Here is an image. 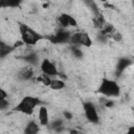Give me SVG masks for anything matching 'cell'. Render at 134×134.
<instances>
[{
    "label": "cell",
    "mask_w": 134,
    "mask_h": 134,
    "mask_svg": "<svg viewBox=\"0 0 134 134\" xmlns=\"http://www.w3.org/2000/svg\"><path fill=\"white\" fill-rule=\"evenodd\" d=\"M36 82L39 83V84H42L43 86H49L50 85V82H51V77L46 75V74H39L37 77H36Z\"/></svg>",
    "instance_id": "16"
},
{
    "label": "cell",
    "mask_w": 134,
    "mask_h": 134,
    "mask_svg": "<svg viewBox=\"0 0 134 134\" xmlns=\"http://www.w3.org/2000/svg\"><path fill=\"white\" fill-rule=\"evenodd\" d=\"M110 38H112V39H113L114 41H116V42H120V41L122 40L121 35H120L118 31H116V30H115V31H114V32H113V34L110 36Z\"/></svg>",
    "instance_id": "21"
},
{
    "label": "cell",
    "mask_w": 134,
    "mask_h": 134,
    "mask_svg": "<svg viewBox=\"0 0 134 134\" xmlns=\"http://www.w3.org/2000/svg\"><path fill=\"white\" fill-rule=\"evenodd\" d=\"M6 97H7V92L3 88H0V99H6Z\"/></svg>",
    "instance_id": "24"
},
{
    "label": "cell",
    "mask_w": 134,
    "mask_h": 134,
    "mask_svg": "<svg viewBox=\"0 0 134 134\" xmlns=\"http://www.w3.org/2000/svg\"><path fill=\"white\" fill-rule=\"evenodd\" d=\"M39 131H40L39 124L37 121H35V120H30L25 126V129H24L23 134H38Z\"/></svg>",
    "instance_id": "12"
},
{
    "label": "cell",
    "mask_w": 134,
    "mask_h": 134,
    "mask_svg": "<svg viewBox=\"0 0 134 134\" xmlns=\"http://www.w3.org/2000/svg\"><path fill=\"white\" fill-rule=\"evenodd\" d=\"M62 126H64V120L62 119V118H54V119H52L49 124H48V127H49V129L51 130V131H54V130H57L58 128H60V127H62Z\"/></svg>",
    "instance_id": "17"
},
{
    "label": "cell",
    "mask_w": 134,
    "mask_h": 134,
    "mask_svg": "<svg viewBox=\"0 0 134 134\" xmlns=\"http://www.w3.org/2000/svg\"><path fill=\"white\" fill-rule=\"evenodd\" d=\"M63 116H64V118H65V119L70 120V119H72L73 114H72L71 112H69V111H64V112H63Z\"/></svg>",
    "instance_id": "22"
},
{
    "label": "cell",
    "mask_w": 134,
    "mask_h": 134,
    "mask_svg": "<svg viewBox=\"0 0 134 134\" xmlns=\"http://www.w3.org/2000/svg\"><path fill=\"white\" fill-rule=\"evenodd\" d=\"M114 100H111V99H107V100H105V103H104V105H105V107L106 108H112L113 106H114Z\"/></svg>",
    "instance_id": "23"
},
{
    "label": "cell",
    "mask_w": 134,
    "mask_h": 134,
    "mask_svg": "<svg viewBox=\"0 0 134 134\" xmlns=\"http://www.w3.org/2000/svg\"><path fill=\"white\" fill-rule=\"evenodd\" d=\"M97 92L107 97H117L120 94V87L116 81L103 77Z\"/></svg>",
    "instance_id": "3"
},
{
    "label": "cell",
    "mask_w": 134,
    "mask_h": 134,
    "mask_svg": "<svg viewBox=\"0 0 134 134\" xmlns=\"http://www.w3.org/2000/svg\"><path fill=\"white\" fill-rule=\"evenodd\" d=\"M19 31L21 36V41L24 43V45L27 46H34L44 39V36L42 34L36 31L24 23L19 24Z\"/></svg>",
    "instance_id": "1"
},
{
    "label": "cell",
    "mask_w": 134,
    "mask_h": 134,
    "mask_svg": "<svg viewBox=\"0 0 134 134\" xmlns=\"http://www.w3.org/2000/svg\"><path fill=\"white\" fill-rule=\"evenodd\" d=\"M65 17H66V21H67L68 26H71V27H76L77 26V22L72 16H70L68 14H65Z\"/></svg>",
    "instance_id": "19"
},
{
    "label": "cell",
    "mask_w": 134,
    "mask_h": 134,
    "mask_svg": "<svg viewBox=\"0 0 134 134\" xmlns=\"http://www.w3.org/2000/svg\"><path fill=\"white\" fill-rule=\"evenodd\" d=\"M71 31L68 29H64V28H59L54 34L47 36L46 38L54 44H63V43H68L69 42V38L71 36Z\"/></svg>",
    "instance_id": "5"
},
{
    "label": "cell",
    "mask_w": 134,
    "mask_h": 134,
    "mask_svg": "<svg viewBox=\"0 0 134 134\" xmlns=\"http://www.w3.org/2000/svg\"><path fill=\"white\" fill-rule=\"evenodd\" d=\"M92 22H93L94 27H95V28H97V29H99V30H100V29H103V28H104V26L106 25L105 18H104V16H103L102 14L94 16V17H93V19H92Z\"/></svg>",
    "instance_id": "14"
},
{
    "label": "cell",
    "mask_w": 134,
    "mask_h": 134,
    "mask_svg": "<svg viewBox=\"0 0 134 134\" xmlns=\"http://www.w3.org/2000/svg\"><path fill=\"white\" fill-rule=\"evenodd\" d=\"M40 69L42 71L43 74H46L48 76H58L59 75V70L55 66V64H53L51 61H49L48 59H44L41 63H40Z\"/></svg>",
    "instance_id": "7"
},
{
    "label": "cell",
    "mask_w": 134,
    "mask_h": 134,
    "mask_svg": "<svg viewBox=\"0 0 134 134\" xmlns=\"http://www.w3.org/2000/svg\"><path fill=\"white\" fill-rule=\"evenodd\" d=\"M42 105V100L37 97V96H31V95H26L24 96L18 105L15 106L14 110L20 113H23L25 115H31L35 111V109L38 106Z\"/></svg>",
    "instance_id": "2"
},
{
    "label": "cell",
    "mask_w": 134,
    "mask_h": 134,
    "mask_svg": "<svg viewBox=\"0 0 134 134\" xmlns=\"http://www.w3.org/2000/svg\"><path fill=\"white\" fill-rule=\"evenodd\" d=\"M14 50H15V48H14L13 45H9V44L0 40V59L5 58L6 55H8Z\"/></svg>",
    "instance_id": "13"
},
{
    "label": "cell",
    "mask_w": 134,
    "mask_h": 134,
    "mask_svg": "<svg viewBox=\"0 0 134 134\" xmlns=\"http://www.w3.org/2000/svg\"><path fill=\"white\" fill-rule=\"evenodd\" d=\"M34 75H35L34 67L30 65H27V66H24L23 68H21V70L18 73V79L23 82H27V81L32 80Z\"/></svg>",
    "instance_id": "10"
},
{
    "label": "cell",
    "mask_w": 134,
    "mask_h": 134,
    "mask_svg": "<svg viewBox=\"0 0 134 134\" xmlns=\"http://www.w3.org/2000/svg\"><path fill=\"white\" fill-rule=\"evenodd\" d=\"M69 51L71 52V54L75 58V59H82L83 58V51L80 48V46H74V45H70L69 46Z\"/></svg>",
    "instance_id": "18"
},
{
    "label": "cell",
    "mask_w": 134,
    "mask_h": 134,
    "mask_svg": "<svg viewBox=\"0 0 134 134\" xmlns=\"http://www.w3.org/2000/svg\"><path fill=\"white\" fill-rule=\"evenodd\" d=\"M68 43L70 45H74V46L90 47L92 45V40H91L89 34L86 31H74L71 34Z\"/></svg>",
    "instance_id": "4"
},
{
    "label": "cell",
    "mask_w": 134,
    "mask_h": 134,
    "mask_svg": "<svg viewBox=\"0 0 134 134\" xmlns=\"http://www.w3.org/2000/svg\"><path fill=\"white\" fill-rule=\"evenodd\" d=\"M38 120H39V125L46 127L49 124V113H48V109L46 106L41 105L39 107L38 110Z\"/></svg>",
    "instance_id": "11"
},
{
    "label": "cell",
    "mask_w": 134,
    "mask_h": 134,
    "mask_svg": "<svg viewBox=\"0 0 134 134\" xmlns=\"http://www.w3.org/2000/svg\"><path fill=\"white\" fill-rule=\"evenodd\" d=\"M132 64H133V62L129 58H121V59H119L117 61V64H116V67H115V76L116 77L120 76V74H122L125 72V70L128 67H130Z\"/></svg>",
    "instance_id": "8"
},
{
    "label": "cell",
    "mask_w": 134,
    "mask_h": 134,
    "mask_svg": "<svg viewBox=\"0 0 134 134\" xmlns=\"http://www.w3.org/2000/svg\"><path fill=\"white\" fill-rule=\"evenodd\" d=\"M9 107V102L7 99H0V111H4Z\"/></svg>",
    "instance_id": "20"
},
{
    "label": "cell",
    "mask_w": 134,
    "mask_h": 134,
    "mask_svg": "<svg viewBox=\"0 0 134 134\" xmlns=\"http://www.w3.org/2000/svg\"><path fill=\"white\" fill-rule=\"evenodd\" d=\"M22 59H23L28 65H30V66H32V67H34V66H37V65L39 64V62H40L39 54H38L36 51L30 50V49H28L27 51L23 52Z\"/></svg>",
    "instance_id": "9"
},
{
    "label": "cell",
    "mask_w": 134,
    "mask_h": 134,
    "mask_svg": "<svg viewBox=\"0 0 134 134\" xmlns=\"http://www.w3.org/2000/svg\"><path fill=\"white\" fill-rule=\"evenodd\" d=\"M69 134H79V131L75 129H71V130H69Z\"/></svg>",
    "instance_id": "26"
},
{
    "label": "cell",
    "mask_w": 134,
    "mask_h": 134,
    "mask_svg": "<svg viewBox=\"0 0 134 134\" xmlns=\"http://www.w3.org/2000/svg\"><path fill=\"white\" fill-rule=\"evenodd\" d=\"M65 86H66L65 82L61 79H51V82L49 85V87L52 90H62L65 88Z\"/></svg>",
    "instance_id": "15"
},
{
    "label": "cell",
    "mask_w": 134,
    "mask_h": 134,
    "mask_svg": "<svg viewBox=\"0 0 134 134\" xmlns=\"http://www.w3.org/2000/svg\"><path fill=\"white\" fill-rule=\"evenodd\" d=\"M83 108H84L85 116L89 122H91V124H98L99 122L98 112H97V109L93 103L86 102V103H84Z\"/></svg>",
    "instance_id": "6"
},
{
    "label": "cell",
    "mask_w": 134,
    "mask_h": 134,
    "mask_svg": "<svg viewBox=\"0 0 134 134\" xmlns=\"http://www.w3.org/2000/svg\"><path fill=\"white\" fill-rule=\"evenodd\" d=\"M126 134H134V127L133 126H131L129 129H128V131H127V133Z\"/></svg>",
    "instance_id": "25"
}]
</instances>
